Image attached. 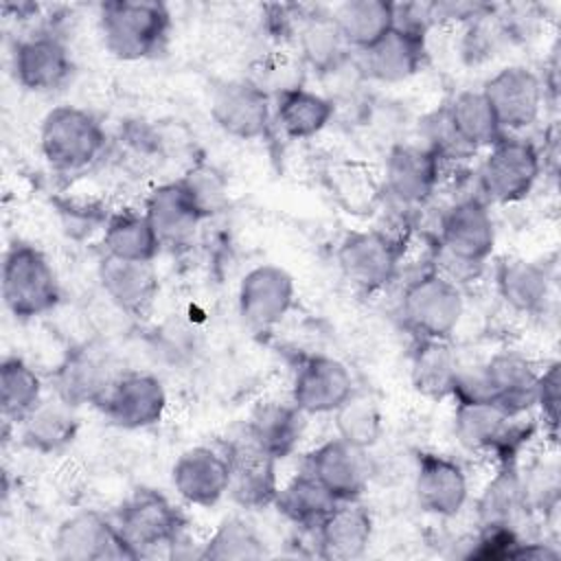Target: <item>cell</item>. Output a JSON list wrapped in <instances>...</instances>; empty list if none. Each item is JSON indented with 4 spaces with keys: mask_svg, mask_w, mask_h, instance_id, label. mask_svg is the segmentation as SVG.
Instances as JSON below:
<instances>
[{
    "mask_svg": "<svg viewBox=\"0 0 561 561\" xmlns=\"http://www.w3.org/2000/svg\"><path fill=\"white\" fill-rule=\"evenodd\" d=\"M99 33L105 50L121 61L160 55L169 44L171 13L158 0H112L99 7Z\"/></svg>",
    "mask_w": 561,
    "mask_h": 561,
    "instance_id": "1",
    "label": "cell"
},
{
    "mask_svg": "<svg viewBox=\"0 0 561 561\" xmlns=\"http://www.w3.org/2000/svg\"><path fill=\"white\" fill-rule=\"evenodd\" d=\"M107 134L99 118L77 105L53 107L39 125V149L57 173L75 175L105 153Z\"/></svg>",
    "mask_w": 561,
    "mask_h": 561,
    "instance_id": "2",
    "label": "cell"
},
{
    "mask_svg": "<svg viewBox=\"0 0 561 561\" xmlns=\"http://www.w3.org/2000/svg\"><path fill=\"white\" fill-rule=\"evenodd\" d=\"M2 300L18 320H33L50 313L61 298L57 274L46 254L26 243L13 241L2 256Z\"/></svg>",
    "mask_w": 561,
    "mask_h": 561,
    "instance_id": "3",
    "label": "cell"
},
{
    "mask_svg": "<svg viewBox=\"0 0 561 561\" xmlns=\"http://www.w3.org/2000/svg\"><path fill=\"white\" fill-rule=\"evenodd\" d=\"M454 436L462 449L486 454L497 465L515 462L524 443L533 434V425L508 416L489 399H454Z\"/></svg>",
    "mask_w": 561,
    "mask_h": 561,
    "instance_id": "4",
    "label": "cell"
},
{
    "mask_svg": "<svg viewBox=\"0 0 561 561\" xmlns=\"http://www.w3.org/2000/svg\"><path fill=\"white\" fill-rule=\"evenodd\" d=\"M114 526L131 559L175 546L184 533V515L156 489H136L116 511Z\"/></svg>",
    "mask_w": 561,
    "mask_h": 561,
    "instance_id": "5",
    "label": "cell"
},
{
    "mask_svg": "<svg viewBox=\"0 0 561 561\" xmlns=\"http://www.w3.org/2000/svg\"><path fill=\"white\" fill-rule=\"evenodd\" d=\"M465 313L458 283L443 272H425L410 280L401 294L403 324L419 337L449 340Z\"/></svg>",
    "mask_w": 561,
    "mask_h": 561,
    "instance_id": "6",
    "label": "cell"
},
{
    "mask_svg": "<svg viewBox=\"0 0 561 561\" xmlns=\"http://www.w3.org/2000/svg\"><path fill=\"white\" fill-rule=\"evenodd\" d=\"M541 173V153L528 138L504 134L480 164V188L489 202L515 204L528 197Z\"/></svg>",
    "mask_w": 561,
    "mask_h": 561,
    "instance_id": "7",
    "label": "cell"
},
{
    "mask_svg": "<svg viewBox=\"0 0 561 561\" xmlns=\"http://www.w3.org/2000/svg\"><path fill=\"white\" fill-rule=\"evenodd\" d=\"M342 276L362 291H379L394 280L401 263V243L386 230L348 232L335 252Z\"/></svg>",
    "mask_w": 561,
    "mask_h": 561,
    "instance_id": "8",
    "label": "cell"
},
{
    "mask_svg": "<svg viewBox=\"0 0 561 561\" xmlns=\"http://www.w3.org/2000/svg\"><path fill=\"white\" fill-rule=\"evenodd\" d=\"M210 118L230 138H265L274 121L272 96L250 77L221 81L210 94Z\"/></svg>",
    "mask_w": 561,
    "mask_h": 561,
    "instance_id": "9",
    "label": "cell"
},
{
    "mask_svg": "<svg viewBox=\"0 0 561 561\" xmlns=\"http://www.w3.org/2000/svg\"><path fill=\"white\" fill-rule=\"evenodd\" d=\"M438 245L458 267H480L495 248V221L484 199L465 197L440 217Z\"/></svg>",
    "mask_w": 561,
    "mask_h": 561,
    "instance_id": "10",
    "label": "cell"
},
{
    "mask_svg": "<svg viewBox=\"0 0 561 561\" xmlns=\"http://www.w3.org/2000/svg\"><path fill=\"white\" fill-rule=\"evenodd\" d=\"M169 399L158 375L149 370H121L99 410L121 430H145L164 419Z\"/></svg>",
    "mask_w": 561,
    "mask_h": 561,
    "instance_id": "11",
    "label": "cell"
},
{
    "mask_svg": "<svg viewBox=\"0 0 561 561\" xmlns=\"http://www.w3.org/2000/svg\"><path fill=\"white\" fill-rule=\"evenodd\" d=\"M294 300V276L274 263H261L248 270L237 289L239 316L254 331L276 327L291 311Z\"/></svg>",
    "mask_w": 561,
    "mask_h": 561,
    "instance_id": "12",
    "label": "cell"
},
{
    "mask_svg": "<svg viewBox=\"0 0 561 561\" xmlns=\"http://www.w3.org/2000/svg\"><path fill=\"white\" fill-rule=\"evenodd\" d=\"M504 134L537 123L543 107V83L528 66H506L480 88Z\"/></svg>",
    "mask_w": 561,
    "mask_h": 561,
    "instance_id": "13",
    "label": "cell"
},
{
    "mask_svg": "<svg viewBox=\"0 0 561 561\" xmlns=\"http://www.w3.org/2000/svg\"><path fill=\"white\" fill-rule=\"evenodd\" d=\"M118 375L121 370L105 351L92 344H81L70 348L57 364L53 373V392L75 408H99Z\"/></svg>",
    "mask_w": 561,
    "mask_h": 561,
    "instance_id": "14",
    "label": "cell"
},
{
    "mask_svg": "<svg viewBox=\"0 0 561 561\" xmlns=\"http://www.w3.org/2000/svg\"><path fill=\"white\" fill-rule=\"evenodd\" d=\"M305 471H309L337 502H344L362 497L368 489L373 465L368 449L335 436L307 454Z\"/></svg>",
    "mask_w": 561,
    "mask_h": 561,
    "instance_id": "15",
    "label": "cell"
},
{
    "mask_svg": "<svg viewBox=\"0 0 561 561\" xmlns=\"http://www.w3.org/2000/svg\"><path fill=\"white\" fill-rule=\"evenodd\" d=\"M13 77L28 92H53L64 88L75 61L66 42L55 33H35L13 46Z\"/></svg>",
    "mask_w": 561,
    "mask_h": 561,
    "instance_id": "16",
    "label": "cell"
},
{
    "mask_svg": "<svg viewBox=\"0 0 561 561\" xmlns=\"http://www.w3.org/2000/svg\"><path fill=\"white\" fill-rule=\"evenodd\" d=\"M53 554L59 561L131 559L114 519L85 508L66 517L53 535Z\"/></svg>",
    "mask_w": 561,
    "mask_h": 561,
    "instance_id": "17",
    "label": "cell"
},
{
    "mask_svg": "<svg viewBox=\"0 0 561 561\" xmlns=\"http://www.w3.org/2000/svg\"><path fill=\"white\" fill-rule=\"evenodd\" d=\"M440 180V156L427 145L399 142L383 164V191L403 206L425 204Z\"/></svg>",
    "mask_w": 561,
    "mask_h": 561,
    "instance_id": "18",
    "label": "cell"
},
{
    "mask_svg": "<svg viewBox=\"0 0 561 561\" xmlns=\"http://www.w3.org/2000/svg\"><path fill=\"white\" fill-rule=\"evenodd\" d=\"M353 392L348 366L329 355L302 359L291 381V403L305 414H333Z\"/></svg>",
    "mask_w": 561,
    "mask_h": 561,
    "instance_id": "19",
    "label": "cell"
},
{
    "mask_svg": "<svg viewBox=\"0 0 561 561\" xmlns=\"http://www.w3.org/2000/svg\"><path fill=\"white\" fill-rule=\"evenodd\" d=\"M171 484L186 504L204 508L215 506L224 495H228V449L221 451L210 445L188 447L171 467Z\"/></svg>",
    "mask_w": 561,
    "mask_h": 561,
    "instance_id": "20",
    "label": "cell"
},
{
    "mask_svg": "<svg viewBox=\"0 0 561 561\" xmlns=\"http://www.w3.org/2000/svg\"><path fill=\"white\" fill-rule=\"evenodd\" d=\"M427 35L392 26L357 55V72L379 83H401L419 75L427 59Z\"/></svg>",
    "mask_w": 561,
    "mask_h": 561,
    "instance_id": "21",
    "label": "cell"
},
{
    "mask_svg": "<svg viewBox=\"0 0 561 561\" xmlns=\"http://www.w3.org/2000/svg\"><path fill=\"white\" fill-rule=\"evenodd\" d=\"M486 399L517 419L535 410L539 368L517 351H500L480 366Z\"/></svg>",
    "mask_w": 561,
    "mask_h": 561,
    "instance_id": "22",
    "label": "cell"
},
{
    "mask_svg": "<svg viewBox=\"0 0 561 561\" xmlns=\"http://www.w3.org/2000/svg\"><path fill=\"white\" fill-rule=\"evenodd\" d=\"M414 497L425 513L436 517L458 515L469 500V480L462 465L443 454H419Z\"/></svg>",
    "mask_w": 561,
    "mask_h": 561,
    "instance_id": "23",
    "label": "cell"
},
{
    "mask_svg": "<svg viewBox=\"0 0 561 561\" xmlns=\"http://www.w3.org/2000/svg\"><path fill=\"white\" fill-rule=\"evenodd\" d=\"M230 460V484L228 495L243 508L256 511L274 504L278 493V476H276V458L263 451L248 436L230 443L228 447Z\"/></svg>",
    "mask_w": 561,
    "mask_h": 561,
    "instance_id": "24",
    "label": "cell"
},
{
    "mask_svg": "<svg viewBox=\"0 0 561 561\" xmlns=\"http://www.w3.org/2000/svg\"><path fill=\"white\" fill-rule=\"evenodd\" d=\"M99 283L105 298L125 316H147L158 296V274L153 263L123 261L103 256L99 263Z\"/></svg>",
    "mask_w": 561,
    "mask_h": 561,
    "instance_id": "25",
    "label": "cell"
},
{
    "mask_svg": "<svg viewBox=\"0 0 561 561\" xmlns=\"http://www.w3.org/2000/svg\"><path fill=\"white\" fill-rule=\"evenodd\" d=\"M318 554L329 561H353L364 557L373 539V515L359 500H344L333 506L316 528Z\"/></svg>",
    "mask_w": 561,
    "mask_h": 561,
    "instance_id": "26",
    "label": "cell"
},
{
    "mask_svg": "<svg viewBox=\"0 0 561 561\" xmlns=\"http://www.w3.org/2000/svg\"><path fill=\"white\" fill-rule=\"evenodd\" d=\"M142 213L147 215L162 245L186 243L195 234L197 226L204 221V215L199 213L191 195L184 191L180 180L156 186L147 195Z\"/></svg>",
    "mask_w": 561,
    "mask_h": 561,
    "instance_id": "27",
    "label": "cell"
},
{
    "mask_svg": "<svg viewBox=\"0 0 561 561\" xmlns=\"http://www.w3.org/2000/svg\"><path fill=\"white\" fill-rule=\"evenodd\" d=\"M449 134L458 142V147L469 153L478 149H489L497 142L504 131L482 94V90H462L458 92L443 110Z\"/></svg>",
    "mask_w": 561,
    "mask_h": 561,
    "instance_id": "28",
    "label": "cell"
},
{
    "mask_svg": "<svg viewBox=\"0 0 561 561\" xmlns=\"http://www.w3.org/2000/svg\"><path fill=\"white\" fill-rule=\"evenodd\" d=\"M22 443L37 454L64 451L79 432L77 408L53 392L44 397L20 423Z\"/></svg>",
    "mask_w": 561,
    "mask_h": 561,
    "instance_id": "29",
    "label": "cell"
},
{
    "mask_svg": "<svg viewBox=\"0 0 561 561\" xmlns=\"http://www.w3.org/2000/svg\"><path fill=\"white\" fill-rule=\"evenodd\" d=\"M305 416L291 401H265L250 414L245 436L276 460H283L296 451L305 434Z\"/></svg>",
    "mask_w": 561,
    "mask_h": 561,
    "instance_id": "30",
    "label": "cell"
},
{
    "mask_svg": "<svg viewBox=\"0 0 561 561\" xmlns=\"http://www.w3.org/2000/svg\"><path fill=\"white\" fill-rule=\"evenodd\" d=\"M458 373L460 362L447 340H416L410 359V381L419 394L434 401L451 397Z\"/></svg>",
    "mask_w": 561,
    "mask_h": 561,
    "instance_id": "31",
    "label": "cell"
},
{
    "mask_svg": "<svg viewBox=\"0 0 561 561\" xmlns=\"http://www.w3.org/2000/svg\"><path fill=\"white\" fill-rule=\"evenodd\" d=\"M272 105L276 125L287 138L294 140L318 136L335 116V103L324 94L307 90L305 85L280 92L274 96Z\"/></svg>",
    "mask_w": 561,
    "mask_h": 561,
    "instance_id": "32",
    "label": "cell"
},
{
    "mask_svg": "<svg viewBox=\"0 0 561 561\" xmlns=\"http://www.w3.org/2000/svg\"><path fill=\"white\" fill-rule=\"evenodd\" d=\"M500 298L517 313H537L550 296V274L537 261L504 259L495 270Z\"/></svg>",
    "mask_w": 561,
    "mask_h": 561,
    "instance_id": "33",
    "label": "cell"
},
{
    "mask_svg": "<svg viewBox=\"0 0 561 561\" xmlns=\"http://www.w3.org/2000/svg\"><path fill=\"white\" fill-rule=\"evenodd\" d=\"M160 250L162 241L145 213L121 210L107 217L103 226L105 256L136 263H153Z\"/></svg>",
    "mask_w": 561,
    "mask_h": 561,
    "instance_id": "34",
    "label": "cell"
},
{
    "mask_svg": "<svg viewBox=\"0 0 561 561\" xmlns=\"http://www.w3.org/2000/svg\"><path fill=\"white\" fill-rule=\"evenodd\" d=\"M331 18L344 44L362 53L394 26V4L386 0H346L333 9Z\"/></svg>",
    "mask_w": 561,
    "mask_h": 561,
    "instance_id": "35",
    "label": "cell"
},
{
    "mask_svg": "<svg viewBox=\"0 0 561 561\" xmlns=\"http://www.w3.org/2000/svg\"><path fill=\"white\" fill-rule=\"evenodd\" d=\"M526 511L528 500L522 473L515 462L500 465L478 497L480 526H515Z\"/></svg>",
    "mask_w": 561,
    "mask_h": 561,
    "instance_id": "36",
    "label": "cell"
},
{
    "mask_svg": "<svg viewBox=\"0 0 561 561\" xmlns=\"http://www.w3.org/2000/svg\"><path fill=\"white\" fill-rule=\"evenodd\" d=\"M335 504L337 500L305 469L280 486L274 500L283 517L307 530H316Z\"/></svg>",
    "mask_w": 561,
    "mask_h": 561,
    "instance_id": "37",
    "label": "cell"
},
{
    "mask_svg": "<svg viewBox=\"0 0 561 561\" xmlns=\"http://www.w3.org/2000/svg\"><path fill=\"white\" fill-rule=\"evenodd\" d=\"M296 39L302 59L322 75L337 72L346 61V53L351 50L344 44L331 13L302 15Z\"/></svg>",
    "mask_w": 561,
    "mask_h": 561,
    "instance_id": "38",
    "label": "cell"
},
{
    "mask_svg": "<svg viewBox=\"0 0 561 561\" xmlns=\"http://www.w3.org/2000/svg\"><path fill=\"white\" fill-rule=\"evenodd\" d=\"M44 399L39 375L22 357H4L0 364V410L7 421L22 423Z\"/></svg>",
    "mask_w": 561,
    "mask_h": 561,
    "instance_id": "39",
    "label": "cell"
},
{
    "mask_svg": "<svg viewBox=\"0 0 561 561\" xmlns=\"http://www.w3.org/2000/svg\"><path fill=\"white\" fill-rule=\"evenodd\" d=\"M210 561H254L265 557V543L243 517H226L202 543L197 554Z\"/></svg>",
    "mask_w": 561,
    "mask_h": 561,
    "instance_id": "40",
    "label": "cell"
},
{
    "mask_svg": "<svg viewBox=\"0 0 561 561\" xmlns=\"http://www.w3.org/2000/svg\"><path fill=\"white\" fill-rule=\"evenodd\" d=\"M333 423L342 440L362 449H373L383 434V416L379 405L359 392H353L333 412Z\"/></svg>",
    "mask_w": 561,
    "mask_h": 561,
    "instance_id": "41",
    "label": "cell"
},
{
    "mask_svg": "<svg viewBox=\"0 0 561 561\" xmlns=\"http://www.w3.org/2000/svg\"><path fill=\"white\" fill-rule=\"evenodd\" d=\"M147 346L156 362L169 368H180L193 359L197 351V333L182 320H167L153 329Z\"/></svg>",
    "mask_w": 561,
    "mask_h": 561,
    "instance_id": "42",
    "label": "cell"
},
{
    "mask_svg": "<svg viewBox=\"0 0 561 561\" xmlns=\"http://www.w3.org/2000/svg\"><path fill=\"white\" fill-rule=\"evenodd\" d=\"M180 184L191 195L204 219L217 215L228 204V182L219 169L206 162L193 164L182 178Z\"/></svg>",
    "mask_w": 561,
    "mask_h": 561,
    "instance_id": "43",
    "label": "cell"
},
{
    "mask_svg": "<svg viewBox=\"0 0 561 561\" xmlns=\"http://www.w3.org/2000/svg\"><path fill=\"white\" fill-rule=\"evenodd\" d=\"M559 362H550L543 370H539V383H537V403L543 427L550 432V436H557L559 430V390H561V377H559Z\"/></svg>",
    "mask_w": 561,
    "mask_h": 561,
    "instance_id": "44",
    "label": "cell"
}]
</instances>
